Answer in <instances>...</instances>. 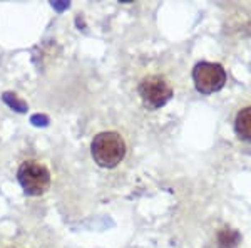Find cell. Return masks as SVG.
<instances>
[{
	"label": "cell",
	"instance_id": "obj_1",
	"mask_svg": "<svg viewBox=\"0 0 251 248\" xmlns=\"http://www.w3.org/2000/svg\"><path fill=\"white\" fill-rule=\"evenodd\" d=\"M91 153L100 168H116L126 156V143L114 131L99 133L92 139Z\"/></svg>",
	"mask_w": 251,
	"mask_h": 248
},
{
	"label": "cell",
	"instance_id": "obj_3",
	"mask_svg": "<svg viewBox=\"0 0 251 248\" xmlns=\"http://www.w3.org/2000/svg\"><path fill=\"white\" fill-rule=\"evenodd\" d=\"M194 86L201 94H213L226 84V72L221 64L216 62H200L193 71Z\"/></svg>",
	"mask_w": 251,
	"mask_h": 248
},
{
	"label": "cell",
	"instance_id": "obj_2",
	"mask_svg": "<svg viewBox=\"0 0 251 248\" xmlns=\"http://www.w3.org/2000/svg\"><path fill=\"white\" fill-rule=\"evenodd\" d=\"M17 178L24 191L30 196H39V194L46 193L49 185H50V173L39 161L22 163L19 168Z\"/></svg>",
	"mask_w": 251,
	"mask_h": 248
},
{
	"label": "cell",
	"instance_id": "obj_5",
	"mask_svg": "<svg viewBox=\"0 0 251 248\" xmlns=\"http://www.w3.org/2000/svg\"><path fill=\"white\" fill-rule=\"evenodd\" d=\"M234 131L238 138L246 143H251V106L241 109L234 119Z\"/></svg>",
	"mask_w": 251,
	"mask_h": 248
},
{
	"label": "cell",
	"instance_id": "obj_6",
	"mask_svg": "<svg viewBox=\"0 0 251 248\" xmlns=\"http://www.w3.org/2000/svg\"><path fill=\"white\" fill-rule=\"evenodd\" d=\"M240 233L231 228H223L218 233V243H220L221 248H234L240 242Z\"/></svg>",
	"mask_w": 251,
	"mask_h": 248
},
{
	"label": "cell",
	"instance_id": "obj_4",
	"mask_svg": "<svg viewBox=\"0 0 251 248\" xmlns=\"http://www.w3.org/2000/svg\"><path fill=\"white\" fill-rule=\"evenodd\" d=\"M139 96L146 108L159 109L173 97V89L161 76H148L139 84Z\"/></svg>",
	"mask_w": 251,
	"mask_h": 248
}]
</instances>
